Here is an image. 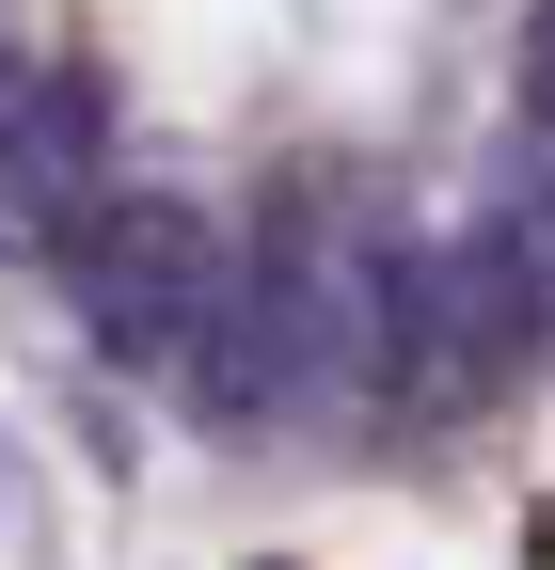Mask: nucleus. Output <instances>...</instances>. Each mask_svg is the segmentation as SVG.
Listing matches in <instances>:
<instances>
[{
    "mask_svg": "<svg viewBox=\"0 0 555 570\" xmlns=\"http://www.w3.org/2000/svg\"><path fill=\"white\" fill-rule=\"evenodd\" d=\"M524 111H539V127H555V17H539V32H524Z\"/></svg>",
    "mask_w": 555,
    "mask_h": 570,
    "instance_id": "4",
    "label": "nucleus"
},
{
    "mask_svg": "<svg viewBox=\"0 0 555 570\" xmlns=\"http://www.w3.org/2000/svg\"><path fill=\"white\" fill-rule=\"evenodd\" d=\"M48 269L96 302L111 348H175L223 302V238H206V206H175V190H80L48 223Z\"/></svg>",
    "mask_w": 555,
    "mask_h": 570,
    "instance_id": "1",
    "label": "nucleus"
},
{
    "mask_svg": "<svg viewBox=\"0 0 555 570\" xmlns=\"http://www.w3.org/2000/svg\"><path fill=\"white\" fill-rule=\"evenodd\" d=\"M175 365H191V428H223V444H270V428L302 412V396H286V365H270V348H254L223 302L175 333Z\"/></svg>",
    "mask_w": 555,
    "mask_h": 570,
    "instance_id": "3",
    "label": "nucleus"
},
{
    "mask_svg": "<svg viewBox=\"0 0 555 570\" xmlns=\"http://www.w3.org/2000/svg\"><path fill=\"white\" fill-rule=\"evenodd\" d=\"M80 190H111V80L96 63H17L0 96V223H64Z\"/></svg>",
    "mask_w": 555,
    "mask_h": 570,
    "instance_id": "2",
    "label": "nucleus"
}]
</instances>
